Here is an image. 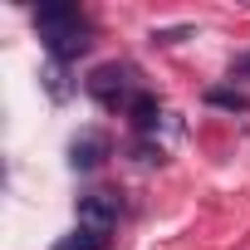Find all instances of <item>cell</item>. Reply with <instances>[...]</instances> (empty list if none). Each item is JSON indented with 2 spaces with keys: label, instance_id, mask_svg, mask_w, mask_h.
<instances>
[{
  "label": "cell",
  "instance_id": "cell-1",
  "mask_svg": "<svg viewBox=\"0 0 250 250\" xmlns=\"http://www.w3.org/2000/svg\"><path fill=\"white\" fill-rule=\"evenodd\" d=\"M35 30H40V40L49 49V64H74L93 44L88 20L79 15V5H64V0H49V5L35 10Z\"/></svg>",
  "mask_w": 250,
  "mask_h": 250
},
{
  "label": "cell",
  "instance_id": "cell-2",
  "mask_svg": "<svg viewBox=\"0 0 250 250\" xmlns=\"http://www.w3.org/2000/svg\"><path fill=\"white\" fill-rule=\"evenodd\" d=\"M83 88H88V98H93V103H103L108 113H128V103L143 93V88H138V69H133V64H98V69L83 79Z\"/></svg>",
  "mask_w": 250,
  "mask_h": 250
},
{
  "label": "cell",
  "instance_id": "cell-3",
  "mask_svg": "<svg viewBox=\"0 0 250 250\" xmlns=\"http://www.w3.org/2000/svg\"><path fill=\"white\" fill-rule=\"evenodd\" d=\"M79 226L83 230H98V235H113V226H118V201L108 196V191H88V196H79Z\"/></svg>",
  "mask_w": 250,
  "mask_h": 250
},
{
  "label": "cell",
  "instance_id": "cell-4",
  "mask_svg": "<svg viewBox=\"0 0 250 250\" xmlns=\"http://www.w3.org/2000/svg\"><path fill=\"white\" fill-rule=\"evenodd\" d=\"M108 152H113V147H108V138L88 128V133H79V138L69 143V167H74V172H93V167H103V157H108Z\"/></svg>",
  "mask_w": 250,
  "mask_h": 250
},
{
  "label": "cell",
  "instance_id": "cell-5",
  "mask_svg": "<svg viewBox=\"0 0 250 250\" xmlns=\"http://www.w3.org/2000/svg\"><path fill=\"white\" fill-rule=\"evenodd\" d=\"M123 118H128L138 133H157V123H162V103H157L152 93H138V98L128 103V113H123Z\"/></svg>",
  "mask_w": 250,
  "mask_h": 250
},
{
  "label": "cell",
  "instance_id": "cell-6",
  "mask_svg": "<svg viewBox=\"0 0 250 250\" xmlns=\"http://www.w3.org/2000/svg\"><path fill=\"white\" fill-rule=\"evenodd\" d=\"M108 240H113V235H98V230L74 226L69 235H59V240H54V250H108Z\"/></svg>",
  "mask_w": 250,
  "mask_h": 250
},
{
  "label": "cell",
  "instance_id": "cell-7",
  "mask_svg": "<svg viewBox=\"0 0 250 250\" xmlns=\"http://www.w3.org/2000/svg\"><path fill=\"white\" fill-rule=\"evenodd\" d=\"M206 103L226 108V113H250V93H240V88H206Z\"/></svg>",
  "mask_w": 250,
  "mask_h": 250
},
{
  "label": "cell",
  "instance_id": "cell-8",
  "mask_svg": "<svg viewBox=\"0 0 250 250\" xmlns=\"http://www.w3.org/2000/svg\"><path fill=\"white\" fill-rule=\"evenodd\" d=\"M230 79H250V54H240V59L230 64Z\"/></svg>",
  "mask_w": 250,
  "mask_h": 250
}]
</instances>
